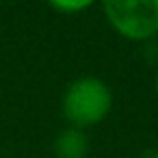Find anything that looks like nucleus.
<instances>
[{"instance_id": "5", "label": "nucleus", "mask_w": 158, "mask_h": 158, "mask_svg": "<svg viewBox=\"0 0 158 158\" xmlns=\"http://www.w3.org/2000/svg\"><path fill=\"white\" fill-rule=\"evenodd\" d=\"M139 158H158V147H149V149H145Z\"/></svg>"}, {"instance_id": "3", "label": "nucleus", "mask_w": 158, "mask_h": 158, "mask_svg": "<svg viewBox=\"0 0 158 158\" xmlns=\"http://www.w3.org/2000/svg\"><path fill=\"white\" fill-rule=\"evenodd\" d=\"M52 149H54L56 158H87L91 143H89V136L85 130L67 126L54 136Z\"/></svg>"}, {"instance_id": "1", "label": "nucleus", "mask_w": 158, "mask_h": 158, "mask_svg": "<svg viewBox=\"0 0 158 158\" xmlns=\"http://www.w3.org/2000/svg\"><path fill=\"white\" fill-rule=\"evenodd\" d=\"M113 110V91L98 76L74 78L61 98V113L67 126L85 130L100 126Z\"/></svg>"}, {"instance_id": "4", "label": "nucleus", "mask_w": 158, "mask_h": 158, "mask_svg": "<svg viewBox=\"0 0 158 158\" xmlns=\"http://www.w3.org/2000/svg\"><path fill=\"white\" fill-rule=\"evenodd\" d=\"M93 5L91 2H85V0H72V2H63V0H59V2H50V9L56 11L59 15H65V18H74V15H80L85 11H89Z\"/></svg>"}, {"instance_id": "2", "label": "nucleus", "mask_w": 158, "mask_h": 158, "mask_svg": "<svg viewBox=\"0 0 158 158\" xmlns=\"http://www.w3.org/2000/svg\"><path fill=\"white\" fill-rule=\"evenodd\" d=\"M102 15L126 41L147 44L158 37V0H106Z\"/></svg>"}, {"instance_id": "6", "label": "nucleus", "mask_w": 158, "mask_h": 158, "mask_svg": "<svg viewBox=\"0 0 158 158\" xmlns=\"http://www.w3.org/2000/svg\"><path fill=\"white\" fill-rule=\"evenodd\" d=\"M154 93L158 98V67H156V74H154Z\"/></svg>"}]
</instances>
